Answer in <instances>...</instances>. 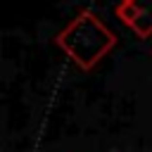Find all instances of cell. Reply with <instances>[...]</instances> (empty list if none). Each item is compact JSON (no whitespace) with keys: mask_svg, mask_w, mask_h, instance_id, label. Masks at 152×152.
<instances>
[{"mask_svg":"<svg viewBox=\"0 0 152 152\" xmlns=\"http://www.w3.org/2000/svg\"><path fill=\"white\" fill-rule=\"evenodd\" d=\"M116 40V33L93 10H81L55 36V45L83 71L95 69L102 62V57H107V52L114 50Z\"/></svg>","mask_w":152,"mask_h":152,"instance_id":"cell-1","label":"cell"},{"mask_svg":"<svg viewBox=\"0 0 152 152\" xmlns=\"http://www.w3.org/2000/svg\"><path fill=\"white\" fill-rule=\"evenodd\" d=\"M116 19L128 26L138 38H150L152 36V0H131L121 2L114 10Z\"/></svg>","mask_w":152,"mask_h":152,"instance_id":"cell-2","label":"cell"},{"mask_svg":"<svg viewBox=\"0 0 152 152\" xmlns=\"http://www.w3.org/2000/svg\"><path fill=\"white\" fill-rule=\"evenodd\" d=\"M121 2H131V0H119V5H121Z\"/></svg>","mask_w":152,"mask_h":152,"instance_id":"cell-3","label":"cell"}]
</instances>
